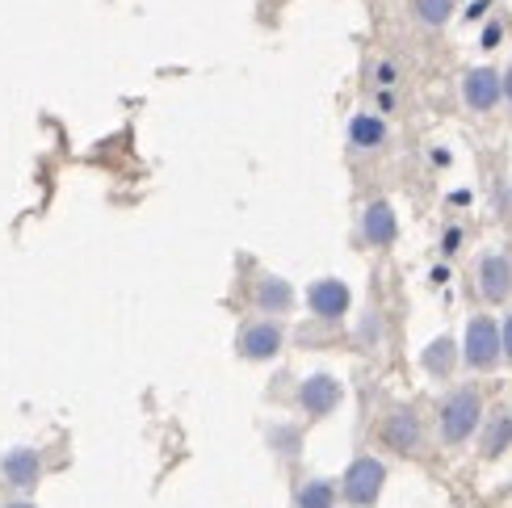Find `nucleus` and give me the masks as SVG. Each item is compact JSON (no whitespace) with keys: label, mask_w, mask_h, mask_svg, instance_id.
Here are the masks:
<instances>
[{"label":"nucleus","mask_w":512,"mask_h":508,"mask_svg":"<svg viewBox=\"0 0 512 508\" xmlns=\"http://www.w3.org/2000/svg\"><path fill=\"white\" fill-rule=\"evenodd\" d=\"M479 416H483V399L475 387L450 391V399L441 404V441H450V446L466 441L479 429Z\"/></svg>","instance_id":"nucleus-1"},{"label":"nucleus","mask_w":512,"mask_h":508,"mask_svg":"<svg viewBox=\"0 0 512 508\" xmlns=\"http://www.w3.org/2000/svg\"><path fill=\"white\" fill-rule=\"evenodd\" d=\"M462 362L471 370H492L500 362V324L487 320V315H475L466 324V336H462Z\"/></svg>","instance_id":"nucleus-2"},{"label":"nucleus","mask_w":512,"mask_h":508,"mask_svg":"<svg viewBox=\"0 0 512 508\" xmlns=\"http://www.w3.org/2000/svg\"><path fill=\"white\" fill-rule=\"evenodd\" d=\"M382 483H387V467H382L378 458H357L353 467L345 471V483H340V492H345L349 504L357 508H370L382 492Z\"/></svg>","instance_id":"nucleus-3"},{"label":"nucleus","mask_w":512,"mask_h":508,"mask_svg":"<svg viewBox=\"0 0 512 508\" xmlns=\"http://www.w3.org/2000/svg\"><path fill=\"white\" fill-rule=\"evenodd\" d=\"M277 349H282V324H273V320L244 324L240 353L248 357V362H269V357H277Z\"/></svg>","instance_id":"nucleus-4"},{"label":"nucleus","mask_w":512,"mask_h":508,"mask_svg":"<svg viewBox=\"0 0 512 508\" xmlns=\"http://www.w3.org/2000/svg\"><path fill=\"white\" fill-rule=\"evenodd\" d=\"M479 290H483V299H492V303L512 294V257L508 252H487L479 261Z\"/></svg>","instance_id":"nucleus-5"},{"label":"nucleus","mask_w":512,"mask_h":508,"mask_svg":"<svg viewBox=\"0 0 512 508\" xmlns=\"http://www.w3.org/2000/svg\"><path fill=\"white\" fill-rule=\"evenodd\" d=\"M462 101L471 105V110L487 114L500 101V72L496 68H471L462 76Z\"/></svg>","instance_id":"nucleus-6"},{"label":"nucleus","mask_w":512,"mask_h":508,"mask_svg":"<svg viewBox=\"0 0 512 508\" xmlns=\"http://www.w3.org/2000/svg\"><path fill=\"white\" fill-rule=\"evenodd\" d=\"M307 307L319 315V320H340L349 311V286L340 278H324L307 290Z\"/></svg>","instance_id":"nucleus-7"},{"label":"nucleus","mask_w":512,"mask_h":508,"mask_svg":"<svg viewBox=\"0 0 512 508\" xmlns=\"http://www.w3.org/2000/svg\"><path fill=\"white\" fill-rule=\"evenodd\" d=\"M298 404H303L311 416H328L340 404V383L332 374H311L303 387H298Z\"/></svg>","instance_id":"nucleus-8"},{"label":"nucleus","mask_w":512,"mask_h":508,"mask_svg":"<svg viewBox=\"0 0 512 508\" xmlns=\"http://www.w3.org/2000/svg\"><path fill=\"white\" fill-rule=\"evenodd\" d=\"M399 236V219L387 202H370L366 215H361V240L374 244V248H387Z\"/></svg>","instance_id":"nucleus-9"},{"label":"nucleus","mask_w":512,"mask_h":508,"mask_svg":"<svg viewBox=\"0 0 512 508\" xmlns=\"http://www.w3.org/2000/svg\"><path fill=\"white\" fill-rule=\"evenodd\" d=\"M382 441H387L391 450H399V454H412L416 441H420V420H416V412H412V408L391 412L387 420H382Z\"/></svg>","instance_id":"nucleus-10"},{"label":"nucleus","mask_w":512,"mask_h":508,"mask_svg":"<svg viewBox=\"0 0 512 508\" xmlns=\"http://www.w3.org/2000/svg\"><path fill=\"white\" fill-rule=\"evenodd\" d=\"M349 139H353V147L374 152V147H382V139H387V122H382L378 114H357L349 122Z\"/></svg>","instance_id":"nucleus-11"},{"label":"nucleus","mask_w":512,"mask_h":508,"mask_svg":"<svg viewBox=\"0 0 512 508\" xmlns=\"http://www.w3.org/2000/svg\"><path fill=\"white\" fill-rule=\"evenodd\" d=\"M5 479L13 483V488H30V483H38V454L34 450H13L5 458Z\"/></svg>","instance_id":"nucleus-12"},{"label":"nucleus","mask_w":512,"mask_h":508,"mask_svg":"<svg viewBox=\"0 0 512 508\" xmlns=\"http://www.w3.org/2000/svg\"><path fill=\"white\" fill-rule=\"evenodd\" d=\"M256 303H261L265 311H290L294 307V290L282 282V278H261V286H256Z\"/></svg>","instance_id":"nucleus-13"},{"label":"nucleus","mask_w":512,"mask_h":508,"mask_svg":"<svg viewBox=\"0 0 512 508\" xmlns=\"http://www.w3.org/2000/svg\"><path fill=\"white\" fill-rule=\"evenodd\" d=\"M454 357H458V349H454L450 336H437V341L424 349V370H429L433 378H445L454 370Z\"/></svg>","instance_id":"nucleus-14"},{"label":"nucleus","mask_w":512,"mask_h":508,"mask_svg":"<svg viewBox=\"0 0 512 508\" xmlns=\"http://www.w3.org/2000/svg\"><path fill=\"white\" fill-rule=\"evenodd\" d=\"M508 441H512V416H508V412H496L492 425H487V437H483V454L508 450Z\"/></svg>","instance_id":"nucleus-15"},{"label":"nucleus","mask_w":512,"mask_h":508,"mask_svg":"<svg viewBox=\"0 0 512 508\" xmlns=\"http://www.w3.org/2000/svg\"><path fill=\"white\" fill-rule=\"evenodd\" d=\"M332 504H336V488L328 479H311L298 492V508H332Z\"/></svg>","instance_id":"nucleus-16"},{"label":"nucleus","mask_w":512,"mask_h":508,"mask_svg":"<svg viewBox=\"0 0 512 508\" xmlns=\"http://www.w3.org/2000/svg\"><path fill=\"white\" fill-rule=\"evenodd\" d=\"M416 17L424 21V26H445V21L454 17V0H416Z\"/></svg>","instance_id":"nucleus-17"},{"label":"nucleus","mask_w":512,"mask_h":508,"mask_svg":"<svg viewBox=\"0 0 512 508\" xmlns=\"http://www.w3.org/2000/svg\"><path fill=\"white\" fill-rule=\"evenodd\" d=\"M500 349L512 357V315H508V320H504V328H500Z\"/></svg>","instance_id":"nucleus-18"},{"label":"nucleus","mask_w":512,"mask_h":508,"mask_svg":"<svg viewBox=\"0 0 512 508\" xmlns=\"http://www.w3.org/2000/svg\"><path fill=\"white\" fill-rule=\"evenodd\" d=\"M395 76H399V68H395V63H378V80H382V84H391Z\"/></svg>","instance_id":"nucleus-19"},{"label":"nucleus","mask_w":512,"mask_h":508,"mask_svg":"<svg viewBox=\"0 0 512 508\" xmlns=\"http://www.w3.org/2000/svg\"><path fill=\"white\" fill-rule=\"evenodd\" d=\"M500 26H487V34H483V47H496V42H500Z\"/></svg>","instance_id":"nucleus-20"},{"label":"nucleus","mask_w":512,"mask_h":508,"mask_svg":"<svg viewBox=\"0 0 512 508\" xmlns=\"http://www.w3.org/2000/svg\"><path fill=\"white\" fill-rule=\"evenodd\" d=\"M378 105H382V110H395V93L391 89H378Z\"/></svg>","instance_id":"nucleus-21"},{"label":"nucleus","mask_w":512,"mask_h":508,"mask_svg":"<svg viewBox=\"0 0 512 508\" xmlns=\"http://www.w3.org/2000/svg\"><path fill=\"white\" fill-rule=\"evenodd\" d=\"M500 97H508L512 101V68L504 72V80H500Z\"/></svg>","instance_id":"nucleus-22"},{"label":"nucleus","mask_w":512,"mask_h":508,"mask_svg":"<svg viewBox=\"0 0 512 508\" xmlns=\"http://www.w3.org/2000/svg\"><path fill=\"white\" fill-rule=\"evenodd\" d=\"M454 206H471V189H454Z\"/></svg>","instance_id":"nucleus-23"},{"label":"nucleus","mask_w":512,"mask_h":508,"mask_svg":"<svg viewBox=\"0 0 512 508\" xmlns=\"http://www.w3.org/2000/svg\"><path fill=\"white\" fill-rule=\"evenodd\" d=\"M458 240H462V231L454 227V231H450V236H445V252H454V248H458Z\"/></svg>","instance_id":"nucleus-24"},{"label":"nucleus","mask_w":512,"mask_h":508,"mask_svg":"<svg viewBox=\"0 0 512 508\" xmlns=\"http://www.w3.org/2000/svg\"><path fill=\"white\" fill-rule=\"evenodd\" d=\"M9 508H34V504H9Z\"/></svg>","instance_id":"nucleus-25"}]
</instances>
